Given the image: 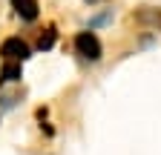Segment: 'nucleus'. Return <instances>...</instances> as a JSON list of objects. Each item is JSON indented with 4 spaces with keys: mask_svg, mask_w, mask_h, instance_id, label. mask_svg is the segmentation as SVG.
<instances>
[{
    "mask_svg": "<svg viewBox=\"0 0 161 155\" xmlns=\"http://www.w3.org/2000/svg\"><path fill=\"white\" fill-rule=\"evenodd\" d=\"M75 49H78L80 57H86V61H101V57H104V46H101L95 32H78L75 35Z\"/></svg>",
    "mask_w": 161,
    "mask_h": 155,
    "instance_id": "1",
    "label": "nucleus"
},
{
    "mask_svg": "<svg viewBox=\"0 0 161 155\" xmlns=\"http://www.w3.org/2000/svg\"><path fill=\"white\" fill-rule=\"evenodd\" d=\"M0 57L3 61H17V63H23L32 57V49L26 40H20V37H6L3 43H0Z\"/></svg>",
    "mask_w": 161,
    "mask_h": 155,
    "instance_id": "2",
    "label": "nucleus"
},
{
    "mask_svg": "<svg viewBox=\"0 0 161 155\" xmlns=\"http://www.w3.org/2000/svg\"><path fill=\"white\" fill-rule=\"evenodd\" d=\"M12 9H14V14L20 17V20H26V23L37 20V14H40L37 0H12Z\"/></svg>",
    "mask_w": 161,
    "mask_h": 155,
    "instance_id": "3",
    "label": "nucleus"
},
{
    "mask_svg": "<svg viewBox=\"0 0 161 155\" xmlns=\"http://www.w3.org/2000/svg\"><path fill=\"white\" fill-rule=\"evenodd\" d=\"M20 78H23V66H20L17 61H3V66H0V86L17 83Z\"/></svg>",
    "mask_w": 161,
    "mask_h": 155,
    "instance_id": "4",
    "label": "nucleus"
},
{
    "mask_svg": "<svg viewBox=\"0 0 161 155\" xmlns=\"http://www.w3.org/2000/svg\"><path fill=\"white\" fill-rule=\"evenodd\" d=\"M55 37H58V35H55V29L49 26V29H46L43 35L37 37V49H40V52H46V49H52V46H55Z\"/></svg>",
    "mask_w": 161,
    "mask_h": 155,
    "instance_id": "5",
    "label": "nucleus"
}]
</instances>
